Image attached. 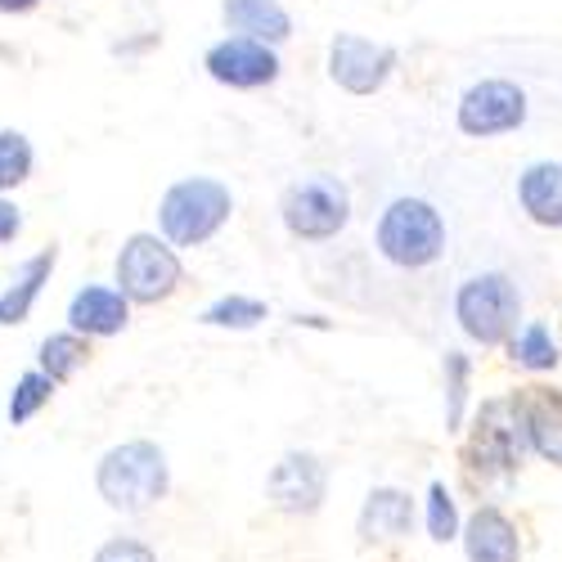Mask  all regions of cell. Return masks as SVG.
I'll return each mask as SVG.
<instances>
[{"mask_svg":"<svg viewBox=\"0 0 562 562\" xmlns=\"http://www.w3.org/2000/svg\"><path fill=\"white\" fill-rule=\"evenodd\" d=\"M527 122V95L522 86L513 81H477L463 90L459 100V131L463 135H477V139H491V135H508Z\"/></svg>","mask_w":562,"mask_h":562,"instance_id":"8","label":"cell"},{"mask_svg":"<svg viewBox=\"0 0 562 562\" xmlns=\"http://www.w3.org/2000/svg\"><path fill=\"white\" fill-rule=\"evenodd\" d=\"M221 14L234 36H248L261 45H279L293 32V19L279 0H221Z\"/></svg>","mask_w":562,"mask_h":562,"instance_id":"15","label":"cell"},{"mask_svg":"<svg viewBox=\"0 0 562 562\" xmlns=\"http://www.w3.org/2000/svg\"><path fill=\"white\" fill-rule=\"evenodd\" d=\"M100 495L109 508L117 513H145L154 508L167 486H171V468H167V454L162 446L154 441H126V446H113L104 459H100Z\"/></svg>","mask_w":562,"mask_h":562,"instance_id":"1","label":"cell"},{"mask_svg":"<svg viewBox=\"0 0 562 562\" xmlns=\"http://www.w3.org/2000/svg\"><path fill=\"white\" fill-rule=\"evenodd\" d=\"M379 252L401 270H424L446 252V221L424 199H396L379 216Z\"/></svg>","mask_w":562,"mask_h":562,"instance_id":"4","label":"cell"},{"mask_svg":"<svg viewBox=\"0 0 562 562\" xmlns=\"http://www.w3.org/2000/svg\"><path fill=\"white\" fill-rule=\"evenodd\" d=\"M409 527H414V499H409V491H396V486L369 491V499L360 508V540L364 544L401 540V536H409Z\"/></svg>","mask_w":562,"mask_h":562,"instance_id":"14","label":"cell"},{"mask_svg":"<svg viewBox=\"0 0 562 562\" xmlns=\"http://www.w3.org/2000/svg\"><path fill=\"white\" fill-rule=\"evenodd\" d=\"M55 261H59V257H55V248H50V252H36V257H27V261L19 266L14 284L5 289V297H0V324H23V319L32 315L41 289L50 284Z\"/></svg>","mask_w":562,"mask_h":562,"instance_id":"18","label":"cell"},{"mask_svg":"<svg viewBox=\"0 0 562 562\" xmlns=\"http://www.w3.org/2000/svg\"><path fill=\"white\" fill-rule=\"evenodd\" d=\"M518 405H522V424H527V446L562 468V392L531 387V396H522Z\"/></svg>","mask_w":562,"mask_h":562,"instance_id":"16","label":"cell"},{"mask_svg":"<svg viewBox=\"0 0 562 562\" xmlns=\"http://www.w3.org/2000/svg\"><path fill=\"white\" fill-rule=\"evenodd\" d=\"M55 396V383L45 379L41 369H32V373H23V379L14 383V396H10V424H27V418Z\"/></svg>","mask_w":562,"mask_h":562,"instance_id":"23","label":"cell"},{"mask_svg":"<svg viewBox=\"0 0 562 562\" xmlns=\"http://www.w3.org/2000/svg\"><path fill=\"white\" fill-rule=\"evenodd\" d=\"M207 72L221 81V86H234V90H257V86H270L279 77V59L270 45L261 41H248V36H225L207 50Z\"/></svg>","mask_w":562,"mask_h":562,"instance_id":"11","label":"cell"},{"mask_svg":"<svg viewBox=\"0 0 562 562\" xmlns=\"http://www.w3.org/2000/svg\"><path fill=\"white\" fill-rule=\"evenodd\" d=\"M234 199L221 180L212 176H190V180H176L171 190L158 203V225L167 234V244L176 248H199L207 244L212 234L229 221Z\"/></svg>","mask_w":562,"mask_h":562,"instance_id":"2","label":"cell"},{"mask_svg":"<svg viewBox=\"0 0 562 562\" xmlns=\"http://www.w3.org/2000/svg\"><path fill=\"white\" fill-rule=\"evenodd\" d=\"M518 199L536 225H562V162H531L518 180Z\"/></svg>","mask_w":562,"mask_h":562,"instance_id":"17","label":"cell"},{"mask_svg":"<svg viewBox=\"0 0 562 562\" xmlns=\"http://www.w3.org/2000/svg\"><path fill=\"white\" fill-rule=\"evenodd\" d=\"M454 315H459V329L473 342L499 347V342H508L513 334H518V315H522L518 284L499 270L463 279L459 293H454Z\"/></svg>","mask_w":562,"mask_h":562,"instance_id":"3","label":"cell"},{"mask_svg":"<svg viewBox=\"0 0 562 562\" xmlns=\"http://www.w3.org/2000/svg\"><path fill=\"white\" fill-rule=\"evenodd\" d=\"M266 315H270L266 302L229 293V297H221V302H212L203 311V324H212V329H252V324H261Z\"/></svg>","mask_w":562,"mask_h":562,"instance_id":"21","label":"cell"},{"mask_svg":"<svg viewBox=\"0 0 562 562\" xmlns=\"http://www.w3.org/2000/svg\"><path fill=\"white\" fill-rule=\"evenodd\" d=\"M284 225L297 239H334V234L351 221V190L338 176H302L284 190Z\"/></svg>","mask_w":562,"mask_h":562,"instance_id":"5","label":"cell"},{"mask_svg":"<svg viewBox=\"0 0 562 562\" xmlns=\"http://www.w3.org/2000/svg\"><path fill=\"white\" fill-rule=\"evenodd\" d=\"M86 356H90V342H86V338H77V334H55V338L41 342V373H45L50 383H64V379H72V373L86 364Z\"/></svg>","mask_w":562,"mask_h":562,"instance_id":"20","label":"cell"},{"mask_svg":"<svg viewBox=\"0 0 562 562\" xmlns=\"http://www.w3.org/2000/svg\"><path fill=\"white\" fill-rule=\"evenodd\" d=\"M396 68V50L383 41H364V36H334L329 45V77L351 90V95H373V90H383L387 77Z\"/></svg>","mask_w":562,"mask_h":562,"instance_id":"10","label":"cell"},{"mask_svg":"<svg viewBox=\"0 0 562 562\" xmlns=\"http://www.w3.org/2000/svg\"><path fill=\"white\" fill-rule=\"evenodd\" d=\"M95 562H158V553L149 544H139V540H109Z\"/></svg>","mask_w":562,"mask_h":562,"instance_id":"26","label":"cell"},{"mask_svg":"<svg viewBox=\"0 0 562 562\" xmlns=\"http://www.w3.org/2000/svg\"><path fill=\"white\" fill-rule=\"evenodd\" d=\"M266 495L279 513H293V518H311V513L329 495V468L319 463V454L311 450H289L270 468L266 477Z\"/></svg>","mask_w":562,"mask_h":562,"instance_id":"9","label":"cell"},{"mask_svg":"<svg viewBox=\"0 0 562 562\" xmlns=\"http://www.w3.org/2000/svg\"><path fill=\"white\" fill-rule=\"evenodd\" d=\"M32 176V145L23 131H0V190H14Z\"/></svg>","mask_w":562,"mask_h":562,"instance_id":"22","label":"cell"},{"mask_svg":"<svg viewBox=\"0 0 562 562\" xmlns=\"http://www.w3.org/2000/svg\"><path fill=\"white\" fill-rule=\"evenodd\" d=\"M463 401H468V356L446 351V428L463 424Z\"/></svg>","mask_w":562,"mask_h":562,"instance_id":"24","label":"cell"},{"mask_svg":"<svg viewBox=\"0 0 562 562\" xmlns=\"http://www.w3.org/2000/svg\"><path fill=\"white\" fill-rule=\"evenodd\" d=\"M428 536L437 544H446V540L459 536V508H454V495L441 482L428 491Z\"/></svg>","mask_w":562,"mask_h":562,"instance_id":"25","label":"cell"},{"mask_svg":"<svg viewBox=\"0 0 562 562\" xmlns=\"http://www.w3.org/2000/svg\"><path fill=\"white\" fill-rule=\"evenodd\" d=\"M527 424H522V405L513 401H486L477 414V432L468 446V459H477L473 468L482 473H513L527 454Z\"/></svg>","mask_w":562,"mask_h":562,"instance_id":"7","label":"cell"},{"mask_svg":"<svg viewBox=\"0 0 562 562\" xmlns=\"http://www.w3.org/2000/svg\"><path fill=\"white\" fill-rule=\"evenodd\" d=\"M126 315H131V302L104 284H86L68 302V324L77 338H113L126 329Z\"/></svg>","mask_w":562,"mask_h":562,"instance_id":"12","label":"cell"},{"mask_svg":"<svg viewBox=\"0 0 562 562\" xmlns=\"http://www.w3.org/2000/svg\"><path fill=\"white\" fill-rule=\"evenodd\" d=\"M180 284V257L158 234H131L117 252V293L126 302H162Z\"/></svg>","mask_w":562,"mask_h":562,"instance_id":"6","label":"cell"},{"mask_svg":"<svg viewBox=\"0 0 562 562\" xmlns=\"http://www.w3.org/2000/svg\"><path fill=\"white\" fill-rule=\"evenodd\" d=\"M508 356H513V364H522L531 373H544V369L558 364V342H553V334L544 329L540 319H531L508 338Z\"/></svg>","mask_w":562,"mask_h":562,"instance_id":"19","label":"cell"},{"mask_svg":"<svg viewBox=\"0 0 562 562\" xmlns=\"http://www.w3.org/2000/svg\"><path fill=\"white\" fill-rule=\"evenodd\" d=\"M19 229H23V212L10 199H0V244H10Z\"/></svg>","mask_w":562,"mask_h":562,"instance_id":"27","label":"cell"},{"mask_svg":"<svg viewBox=\"0 0 562 562\" xmlns=\"http://www.w3.org/2000/svg\"><path fill=\"white\" fill-rule=\"evenodd\" d=\"M463 549H468V562H518L522 558V540H518V527H513L499 508H477L473 518L463 527Z\"/></svg>","mask_w":562,"mask_h":562,"instance_id":"13","label":"cell"},{"mask_svg":"<svg viewBox=\"0 0 562 562\" xmlns=\"http://www.w3.org/2000/svg\"><path fill=\"white\" fill-rule=\"evenodd\" d=\"M36 10V0H0V14H27Z\"/></svg>","mask_w":562,"mask_h":562,"instance_id":"28","label":"cell"}]
</instances>
